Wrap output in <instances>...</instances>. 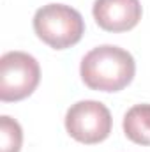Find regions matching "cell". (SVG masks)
Segmentation results:
<instances>
[{"mask_svg":"<svg viewBox=\"0 0 150 152\" xmlns=\"http://www.w3.org/2000/svg\"><path fill=\"white\" fill-rule=\"evenodd\" d=\"M34 32L53 50H66L79 42L85 34L83 16L66 4H48L34 14Z\"/></svg>","mask_w":150,"mask_h":152,"instance_id":"obj_2","label":"cell"},{"mask_svg":"<svg viewBox=\"0 0 150 152\" xmlns=\"http://www.w3.org/2000/svg\"><path fill=\"white\" fill-rule=\"evenodd\" d=\"M111 126L113 118L108 106L99 101H78L66 113V129L69 136L85 145L104 142L111 133Z\"/></svg>","mask_w":150,"mask_h":152,"instance_id":"obj_4","label":"cell"},{"mask_svg":"<svg viewBox=\"0 0 150 152\" xmlns=\"http://www.w3.org/2000/svg\"><path fill=\"white\" fill-rule=\"evenodd\" d=\"M23 143L21 126L9 115L0 117V152H20Z\"/></svg>","mask_w":150,"mask_h":152,"instance_id":"obj_7","label":"cell"},{"mask_svg":"<svg viewBox=\"0 0 150 152\" xmlns=\"http://www.w3.org/2000/svg\"><path fill=\"white\" fill-rule=\"evenodd\" d=\"M124 133L125 136L138 143L150 147V104H134L124 115Z\"/></svg>","mask_w":150,"mask_h":152,"instance_id":"obj_6","label":"cell"},{"mask_svg":"<svg viewBox=\"0 0 150 152\" xmlns=\"http://www.w3.org/2000/svg\"><path fill=\"white\" fill-rule=\"evenodd\" d=\"M136 73L133 55L113 44H103L90 50L79 66L83 83L92 90L118 92L125 88Z\"/></svg>","mask_w":150,"mask_h":152,"instance_id":"obj_1","label":"cell"},{"mask_svg":"<svg viewBox=\"0 0 150 152\" xmlns=\"http://www.w3.org/2000/svg\"><path fill=\"white\" fill-rule=\"evenodd\" d=\"M92 14L103 30L127 32L140 23L143 9L140 0H95Z\"/></svg>","mask_w":150,"mask_h":152,"instance_id":"obj_5","label":"cell"},{"mask_svg":"<svg viewBox=\"0 0 150 152\" xmlns=\"http://www.w3.org/2000/svg\"><path fill=\"white\" fill-rule=\"evenodd\" d=\"M41 81L39 62L25 51H7L0 58V101L16 103L28 97Z\"/></svg>","mask_w":150,"mask_h":152,"instance_id":"obj_3","label":"cell"}]
</instances>
